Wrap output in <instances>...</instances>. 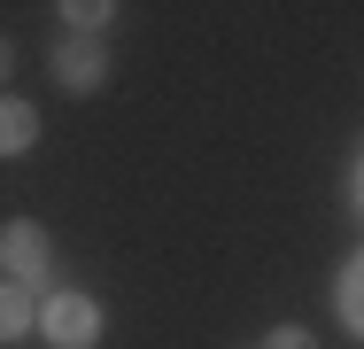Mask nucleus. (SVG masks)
Wrapping results in <instances>:
<instances>
[{
  "label": "nucleus",
  "mask_w": 364,
  "mask_h": 349,
  "mask_svg": "<svg viewBox=\"0 0 364 349\" xmlns=\"http://www.w3.org/2000/svg\"><path fill=\"white\" fill-rule=\"evenodd\" d=\"M39 334H47L55 349H85L93 334H101V311H93L85 295H55V303L39 311Z\"/></svg>",
  "instance_id": "nucleus-1"
},
{
  "label": "nucleus",
  "mask_w": 364,
  "mask_h": 349,
  "mask_svg": "<svg viewBox=\"0 0 364 349\" xmlns=\"http://www.w3.org/2000/svg\"><path fill=\"white\" fill-rule=\"evenodd\" d=\"M101 70H109V55H101V39H93V31H70V39L55 47V78H63L70 93H93V85H101Z\"/></svg>",
  "instance_id": "nucleus-2"
},
{
  "label": "nucleus",
  "mask_w": 364,
  "mask_h": 349,
  "mask_svg": "<svg viewBox=\"0 0 364 349\" xmlns=\"http://www.w3.org/2000/svg\"><path fill=\"white\" fill-rule=\"evenodd\" d=\"M0 264L8 272H39L47 264V233L39 225H0Z\"/></svg>",
  "instance_id": "nucleus-3"
},
{
  "label": "nucleus",
  "mask_w": 364,
  "mask_h": 349,
  "mask_svg": "<svg viewBox=\"0 0 364 349\" xmlns=\"http://www.w3.org/2000/svg\"><path fill=\"white\" fill-rule=\"evenodd\" d=\"M39 132V117H31V101H0V155H23Z\"/></svg>",
  "instance_id": "nucleus-4"
},
{
  "label": "nucleus",
  "mask_w": 364,
  "mask_h": 349,
  "mask_svg": "<svg viewBox=\"0 0 364 349\" xmlns=\"http://www.w3.org/2000/svg\"><path fill=\"white\" fill-rule=\"evenodd\" d=\"M16 334H31V295L0 287V342H16Z\"/></svg>",
  "instance_id": "nucleus-5"
},
{
  "label": "nucleus",
  "mask_w": 364,
  "mask_h": 349,
  "mask_svg": "<svg viewBox=\"0 0 364 349\" xmlns=\"http://www.w3.org/2000/svg\"><path fill=\"white\" fill-rule=\"evenodd\" d=\"M341 311H349V326L364 334V256L349 264V279H341Z\"/></svg>",
  "instance_id": "nucleus-6"
},
{
  "label": "nucleus",
  "mask_w": 364,
  "mask_h": 349,
  "mask_svg": "<svg viewBox=\"0 0 364 349\" xmlns=\"http://www.w3.org/2000/svg\"><path fill=\"white\" fill-rule=\"evenodd\" d=\"M63 16H70L77 31H101V24H109V16H117V8H101V0H77V8H63Z\"/></svg>",
  "instance_id": "nucleus-7"
},
{
  "label": "nucleus",
  "mask_w": 364,
  "mask_h": 349,
  "mask_svg": "<svg viewBox=\"0 0 364 349\" xmlns=\"http://www.w3.org/2000/svg\"><path fill=\"white\" fill-rule=\"evenodd\" d=\"M264 349H310V334H294V326H279V334H272Z\"/></svg>",
  "instance_id": "nucleus-8"
},
{
  "label": "nucleus",
  "mask_w": 364,
  "mask_h": 349,
  "mask_svg": "<svg viewBox=\"0 0 364 349\" xmlns=\"http://www.w3.org/2000/svg\"><path fill=\"white\" fill-rule=\"evenodd\" d=\"M0 78H8V47H0Z\"/></svg>",
  "instance_id": "nucleus-9"
}]
</instances>
